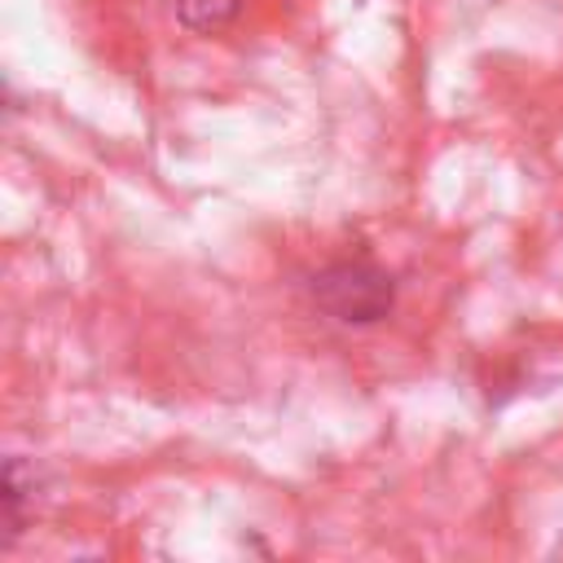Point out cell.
I'll list each match as a JSON object with an SVG mask.
<instances>
[{
    "label": "cell",
    "instance_id": "1",
    "mask_svg": "<svg viewBox=\"0 0 563 563\" xmlns=\"http://www.w3.org/2000/svg\"><path fill=\"white\" fill-rule=\"evenodd\" d=\"M312 299L317 308H325L334 321H347V325H369V321H383L396 303V282L378 268V264H365V260H343V264H330L312 277Z\"/></svg>",
    "mask_w": 563,
    "mask_h": 563
},
{
    "label": "cell",
    "instance_id": "3",
    "mask_svg": "<svg viewBox=\"0 0 563 563\" xmlns=\"http://www.w3.org/2000/svg\"><path fill=\"white\" fill-rule=\"evenodd\" d=\"M242 13V0H176V18L185 31H220Z\"/></svg>",
    "mask_w": 563,
    "mask_h": 563
},
{
    "label": "cell",
    "instance_id": "2",
    "mask_svg": "<svg viewBox=\"0 0 563 563\" xmlns=\"http://www.w3.org/2000/svg\"><path fill=\"white\" fill-rule=\"evenodd\" d=\"M26 493H35V471H26V462H22V457H9V466H4V493H0V501H4V515H0V528H4V545L18 537V523H22V501H26Z\"/></svg>",
    "mask_w": 563,
    "mask_h": 563
}]
</instances>
